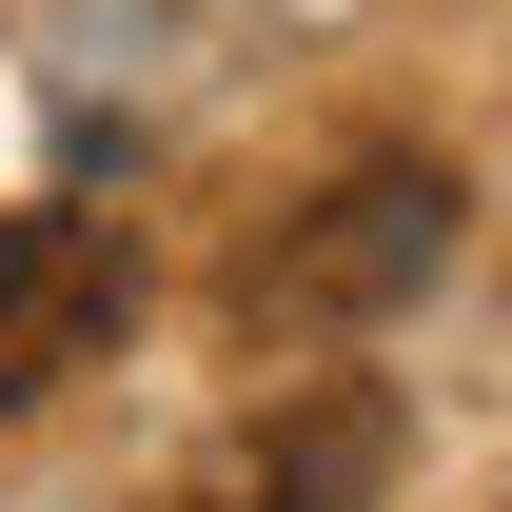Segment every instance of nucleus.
<instances>
[{
	"mask_svg": "<svg viewBox=\"0 0 512 512\" xmlns=\"http://www.w3.org/2000/svg\"><path fill=\"white\" fill-rule=\"evenodd\" d=\"M434 256H453V158H355L316 217H276L237 256V316L256 335H375L394 296H434Z\"/></svg>",
	"mask_w": 512,
	"mask_h": 512,
	"instance_id": "nucleus-1",
	"label": "nucleus"
},
{
	"mask_svg": "<svg viewBox=\"0 0 512 512\" xmlns=\"http://www.w3.org/2000/svg\"><path fill=\"white\" fill-rule=\"evenodd\" d=\"M375 473H394V394L375 375H276L237 434L197 453L178 512H375Z\"/></svg>",
	"mask_w": 512,
	"mask_h": 512,
	"instance_id": "nucleus-2",
	"label": "nucleus"
},
{
	"mask_svg": "<svg viewBox=\"0 0 512 512\" xmlns=\"http://www.w3.org/2000/svg\"><path fill=\"white\" fill-rule=\"evenodd\" d=\"M119 316H138L119 217H0V414H40L79 355H119Z\"/></svg>",
	"mask_w": 512,
	"mask_h": 512,
	"instance_id": "nucleus-3",
	"label": "nucleus"
}]
</instances>
